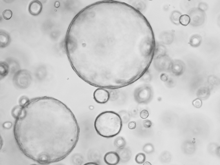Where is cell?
Segmentation results:
<instances>
[{
  "label": "cell",
  "instance_id": "5b68a950",
  "mask_svg": "<svg viewBox=\"0 0 220 165\" xmlns=\"http://www.w3.org/2000/svg\"><path fill=\"white\" fill-rule=\"evenodd\" d=\"M110 94L108 91L102 88H99L94 93V98L99 104L106 103L109 100Z\"/></svg>",
  "mask_w": 220,
  "mask_h": 165
},
{
  "label": "cell",
  "instance_id": "d6986e66",
  "mask_svg": "<svg viewBox=\"0 0 220 165\" xmlns=\"http://www.w3.org/2000/svg\"><path fill=\"white\" fill-rule=\"evenodd\" d=\"M154 146L151 143H147L145 144L143 147V151L147 154H151L154 151Z\"/></svg>",
  "mask_w": 220,
  "mask_h": 165
},
{
  "label": "cell",
  "instance_id": "3957f363",
  "mask_svg": "<svg viewBox=\"0 0 220 165\" xmlns=\"http://www.w3.org/2000/svg\"><path fill=\"white\" fill-rule=\"evenodd\" d=\"M122 123L120 115L113 111H105L97 117L94 127L100 136L106 138H113L121 131Z\"/></svg>",
  "mask_w": 220,
  "mask_h": 165
},
{
  "label": "cell",
  "instance_id": "ac0fdd59",
  "mask_svg": "<svg viewBox=\"0 0 220 165\" xmlns=\"http://www.w3.org/2000/svg\"><path fill=\"white\" fill-rule=\"evenodd\" d=\"M181 16V14L178 11H174L172 13V15L171 16V19L174 24L178 25L179 23V19Z\"/></svg>",
  "mask_w": 220,
  "mask_h": 165
},
{
  "label": "cell",
  "instance_id": "7c38bea8",
  "mask_svg": "<svg viewBox=\"0 0 220 165\" xmlns=\"http://www.w3.org/2000/svg\"><path fill=\"white\" fill-rule=\"evenodd\" d=\"M120 156V160L122 162H127L130 159L132 154L131 151L128 149H125V148L119 149V153H118Z\"/></svg>",
  "mask_w": 220,
  "mask_h": 165
},
{
  "label": "cell",
  "instance_id": "5bb4252c",
  "mask_svg": "<svg viewBox=\"0 0 220 165\" xmlns=\"http://www.w3.org/2000/svg\"><path fill=\"white\" fill-rule=\"evenodd\" d=\"M202 42V38L198 35H195L191 37L190 44L193 47H198Z\"/></svg>",
  "mask_w": 220,
  "mask_h": 165
},
{
  "label": "cell",
  "instance_id": "484cf974",
  "mask_svg": "<svg viewBox=\"0 0 220 165\" xmlns=\"http://www.w3.org/2000/svg\"><path fill=\"white\" fill-rule=\"evenodd\" d=\"M149 112L146 110H143L140 113V117L143 119H147L149 117Z\"/></svg>",
  "mask_w": 220,
  "mask_h": 165
},
{
  "label": "cell",
  "instance_id": "f1b7e54d",
  "mask_svg": "<svg viewBox=\"0 0 220 165\" xmlns=\"http://www.w3.org/2000/svg\"><path fill=\"white\" fill-rule=\"evenodd\" d=\"M3 126L5 129H10L12 126V123L11 122H6Z\"/></svg>",
  "mask_w": 220,
  "mask_h": 165
},
{
  "label": "cell",
  "instance_id": "4dcf8cb0",
  "mask_svg": "<svg viewBox=\"0 0 220 165\" xmlns=\"http://www.w3.org/2000/svg\"><path fill=\"white\" fill-rule=\"evenodd\" d=\"M85 165H98L96 163H93V162H91V163H88L86 164Z\"/></svg>",
  "mask_w": 220,
  "mask_h": 165
},
{
  "label": "cell",
  "instance_id": "9a60e30c",
  "mask_svg": "<svg viewBox=\"0 0 220 165\" xmlns=\"http://www.w3.org/2000/svg\"><path fill=\"white\" fill-rule=\"evenodd\" d=\"M114 145L118 149L124 148L126 145L125 139L122 137H118L114 141Z\"/></svg>",
  "mask_w": 220,
  "mask_h": 165
},
{
  "label": "cell",
  "instance_id": "30bf717a",
  "mask_svg": "<svg viewBox=\"0 0 220 165\" xmlns=\"http://www.w3.org/2000/svg\"><path fill=\"white\" fill-rule=\"evenodd\" d=\"M42 9V4L40 1H34L30 4L28 10L31 15L33 16H37L41 13Z\"/></svg>",
  "mask_w": 220,
  "mask_h": 165
},
{
  "label": "cell",
  "instance_id": "44dd1931",
  "mask_svg": "<svg viewBox=\"0 0 220 165\" xmlns=\"http://www.w3.org/2000/svg\"><path fill=\"white\" fill-rule=\"evenodd\" d=\"M22 107L21 106H17L14 108L12 112V115L14 118H15L16 119L20 115L21 110H22Z\"/></svg>",
  "mask_w": 220,
  "mask_h": 165
},
{
  "label": "cell",
  "instance_id": "8fae6325",
  "mask_svg": "<svg viewBox=\"0 0 220 165\" xmlns=\"http://www.w3.org/2000/svg\"><path fill=\"white\" fill-rule=\"evenodd\" d=\"M183 152L187 155H191L195 153L196 146L190 141H186L183 144L182 146Z\"/></svg>",
  "mask_w": 220,
  "mask_h": 165
},
{
  "label": "cell",
  "instance_id": "4fadbf2b",
  "mask_svg": "<svg viewBox=\"0 0 220 165\" xmlns=\"http://www.w3.org/2000/svg\"><path fill=\"white\" fill-rule=\"evenodd\" d=\"M197 95L201 100H206L210 95V90L207 87L201 88L197 93Z\"/></svg>",
  "mask_w": 220,
  "mask_h": 165
},
{
  "label": "cell",
  "instance_id": "83f0119b",
  "mask_svg": "<svg viewBox=\"0 0 220 165\" xmlns=\"http://www.w3.org/2000/svg\"><path fill=\"white\" fill-rule=\"evenodd\" d=\"M136 122L135 121L130 122L128 123V128L130 130H134L136 128Z\"/></svg>",
  "mask_w": 220,
  "mask_h": 165
},
{
  "label": "cell",
  "instance_id": "52a82bcc",
  "mask_svg": "<svg viewBox=\"0 0 220 165\" xmlns=\"http://www.w3.org/2000/svg\"><path fill=\"white\" fill-rule=\"evenodd\" d=\"M104 160L106 163L108 165H117L120 161V156L118 153L109 152L105 155Z\"/></svg>",
  "mask_w": 220,
  "mask_h": 165
},
{
  "label": "cell",
  "instance_id": "7a4b0ae2",
  "mask_svg": "<svg viewBox=\"0 0 220 165\" xmlns=\"http://www.w3.org/2000/svg\"><path fill=\"white\" fill-rule=\"evenodd\" d=\"M15 140L22 153L41 164L66 158L78 142L80 128L73 113L55 98H35L15 121Z\"/></svg>",
  "mask_w": 220,
  "mask_h": 165
},
{
  "label": "cell",
  "instance_id": "4316f807",
  "mask_svg": "<svg viewBox=\"0 0 220 165\" xmlns=\"http://www.w3.org/2000/svg\"><path fill=\"white\" fill-rule=\"evenodd\" d=\"M143 126L146 128H151V126L152 125V122L149 120H145L143 122Z\"/></svg>",
  "mask_w": 220,
  "mask_h": 165
},
{
  "label": "cell",
  "instance_id": "8992f818",
  "mask_svg": "<svg viewBox=\"0 0 220 165\" xmlns=\"http://www.w3.org/2000/svg\"><path fill=\"white\" fill-rule=\"evenodd\" d=\"M189 17L191 20L190 23L194 26L202 25L205 20L204 13L199 9L193 10L190 12Z\"/></svg>",
  "mask_w": 220,
  "mask_h": 165
},
{
  "label": "cell",
  "instance_id": "ba28073f",
  "mask_svg": "<svg viewBox=\"0 0 220 165\" xmlns=\"http://www.w3.org/2000/svg\"><path fill=\"white\" fill-rule=\"evenodd\" d=\"M158 59H159L158 62H156L158 64V68L164 71L171 69L173 62L169 57L164 55Z\"/></svg>",
  "mask_w": 220,
  "mask_h": 165
},
{
  "label": "cell",
  "instance_id": "277c9868",
  "mask_svg": "<svg viewBox=\"0 0 220 165\" xmlns=\"http://www.w3.org/2000/svg\"><path fill=\"white\" fill-rule=\"evenodd\" d=\"M152 91L149 86H143L139 88L134 94L135 100L140 104H146L149 102L152 97Z\"/></svg>",
  "mask_w": 220,
  "mask_h": 165
},
{
  "label": "cell",
  "instance_id": "ffe728a7",
  "mask_svg": "<svg viewBox=\"0 0 220 165\" xmlns=\"http://www.w3.org/2000/svg\"><path fill=\"white\" fill-rule=\"evenodd\" d=\"M161 159V161L163 162L164 163L169 162L171 161V154L168 152H165L163 154H162Z\"/></svg>",
  "mask_w": 220,
  "mask_h": 165
},
{
  "label": "cell",
  "instance_id": "9c48e42d",
  "mask_svg": "<svg viewBox=\"0 0 220 165\" xmlns=\"http://www.w3.org/2000/svg\"><path fill=\"white\" fill-rule=\"evenodd\" d=\"M171 69L175 76H178L184 73L185 70V65L181 60H176L173 62Z\"/></svg>",
  "mask_w": 220,
  "mask_h": 165
},
{
  "label": "cell",
  "instance_id": "7402d4cb",
  "mask_svg": "<svg viewBox=\"0 0 220 165\" xmlns=\"http://www.w3.org/2000/svg\"><path fill=\"white\" fill-rule=\"evenodd\" d=\"M6 64L1 63V76H5L7 75L8 72V66Z\"/></svg>",
  "mask_w": 220,
  "mask_h": 165
},
{
  "label": "cell",
  "instance_id": "6da1fadb",
  "mask_svg": "<svg viewBox=\"0 0 220 165\" xmlns=\"http://www.w3.org/2000/svg\"><path fill=\"white\" fill-rule=\"evenodd\" d=\"M66 52L77 75L104 89L126 87L145 74L155 54L151 25L124 2L103 1L82 10L70 25Z\"/></svg>",
  "mask_w": 220,
  "mask_h": 165
},
{
  "label": "cell",
  "instance_id": "e0dca14e",
  "mask_svg": "<svg viewBox=\"0 0 220 165\" xmlns=\"http://www.w3.org/2000/svg\"><path fill=\"white\" fill-rule=\"evenodd\" d=\"M146 159V157L145 155L142 153H139L135 157V161L137 163L139 164H142L145 163Z\"/></svg>",
  "mask_w": 220,
  "mask_h": 165
},
{
  "label": "cell",
  "instance_id": "603a6c76",
  "mask_svg": "<svg viewBox=\"0 0 220 165\" xmlns=\"http://www.w3.org/2000/svg\"><path fill=\"white\" fill-rule=\"evenodd\" d=\"M13 16L12 11L11 10H5L3 13V16L5 20H10Z\"/></svg>",
  "mask_w": 220,
  "mask_h": 165
},
{
  "label": "cell",
  "instance_id": "cb8c5ba5",
  "mask_svg": "<svg viewBox=\"0 0 220 165\" xmlns=\"http://www.w3.org/2000/svg\"><path fill=\"white\" fill-rule=\"evenodd\" d=\"M202 105H203L202 101L199 98L196 99L193 101V105L197 108H200L202 107Z\"/></svg>",
  "mask_w": 220,
  "mask_h": 165
},
{
  "label": "cell",
  "instance_id": "d4e9b609",
  "mask_svg": "<svg viewBox=\"0 0 220 165\" xmlns=\"http://www.w3.org/2000/svg\"><path fill=\"white\" fill-rule=\"evenodd\" d=\"M29 102L30 100L27 98H26V97H23L22 98H21L20 102H20V106L22 107H24Z\"/></svg>",
  "mask_w": 220,
  "mask_h": 165
},
{
  "label": "cell",
  "instance_id": "2e32d148",
  "mask_svg": "<svg viewBox=\"0 0 220 165\" xmlns=\"http://www.w3.org/2000/svg\"><path fill=\"white\" fill-rule=\"evenodd\" d=\"M190 18L188 15H181L179 19V23L184 26H187L190 23Z\"/></svg>",
  "mask_w": 220,
  "mask_h": 165
},
{
  "label": "cell",
  "instance_id": "f546056e",
  "mask_svg": "<svg viewBox=\"0 0 220 165\" xmlns=\"http://www.w3.org/2000/svg\"><path fill=\"white\" fill-rule=\"evenodd\" d=\"M161 80H162V81H164V82L167 81L168 80L167 76V75L165 74L162 75V76H161Z\"/></svg>",
  "mask_w": 220,
  "mask_h": 165
}]
</instances>
